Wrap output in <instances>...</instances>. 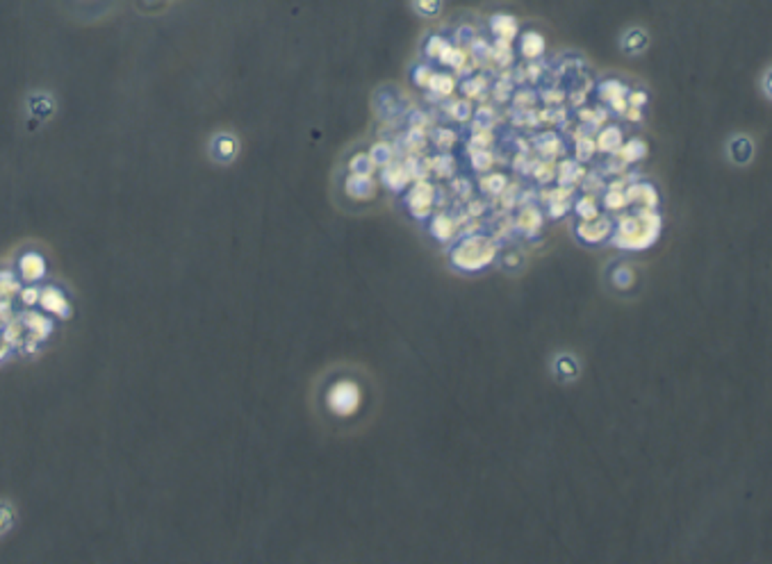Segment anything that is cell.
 I'll return each mask as SVG.
<instances>
[{
	"label": "cell",
	"instance_id": "obj_32",
	"mask_svg": "<svg viewBox=\"0 0 772 564\" xmlns=\"http://www.w3.org/2000/svg\"><path fill=\"white\" fill-rule=\"evenodd\" d=\"M597 153V148H594V139L592 137H579L577 144H575V155H577V162H590L592 155Z\"/></svg>",
	"mask_w": 772,
	"mask_h": 564
},
{
	"label": "cell",
	"instance_id": "obj_27",
	"mask_svg": "<svg viewBox=\"0 0 772 564\" xmlns=\"http://www.w3.org/2000/svg\"><path fill=\"white\" fill-rule=\"evenodd\" d=\"M431 232H433V237L437 239H449L453 234V221L447 217V214H435V219L431 221Z\"/></svg>",
	"mask_w": 772,
	"mask_h": 564
},
{
	"label": "cell",
	"instance_id": "obj_12",
	"mask_svg": "<svg viewBox=\"0 0 772 564\" xmlns=\"http://www.w3.org/2000/svg\"><path fill=\"white\" fill-rule=\"evenodd\" d=\"M647 153H649V146L644 144V139L634 137V139L625 141L615 155H618L625 164H634V162H642L644 157H647Z\"/></svg>",
	"mask_w": 772,
	"mask_h": 564
},
{
	"label": "cell",
	"instance_id": "obj_24",
	"mask_svg": "<svg viewBox=\"0 0 772 564\" xmlns=\"http://www.w3.org/2000/svg\"><path fill=\"white\" fill-rule=\"evenodd\" d=\"M374 169H376V164L372 162V157L367 153H356L349 160V171L353 175H372Z\"/></svg>",
	"mask_w": 772,
	"mask_h": 564
},
{
	"label": "cell",
	"instance_id": "obj_42",
	"mask_svg": "<svg viewBox=\"0 0 772 564\" xmlns=\"http://www.w3.org/2000/svg\"><path fill=\"white\" fill-rule=\"evenodd\" d=\"M451 189H453V194L460 196V198H470L472 196V180H467V177H453Z\"/></svg>",
	"mask_w": 772,
	"mask_h": 564
},
{
	"label": "cell",
	"instance_id": "obj_45",
	"mask_svg": "<svg viewBox=\"0 0 772 564\" xmlns=\"http://www.w3.org/2000/svg\"><path fill=\"white\" fill-rule=\"evenodd\" d=\"M647 91H629L627 94V103L629 107H636V110H642L647 105Z\"/></svg>",
	"mask_w": 772,
	"mask_h": 564
},
{
	"label": "cell",
	"instance_id": "obj_40",
	"mask_svg": "<svg viewBox=\"0 0 772 564\" xmlns=\"http://www.w3.org/2000/svg\"><path fill=\"white\" fill-rule=\"evenodd\" d=\"M449 114L458 121V123H465V121H470V119H472V105L467 103V101L451 103V105H449Z\"/></svg>",
	"mask_w": 772,
	"mask_h": 564
},
{
	"label": "cell",
	"instance_id": "obj_5",
	"mask_svg": "<svg viewBox=\"0 0 772 564\" xmlns=\"http://www.w3.org/2000/svg\"><path fill=\"white\" fill-rule=\"evenodd\" d=\"M376 180H374L372 175H353L349 173L344 182V189L346 194L351 198H356V201H372L374 196H376Z\"/></svg>",
	"mask_w": 772,
	"mask_h": 564
},
{
	"label": "cell",
	"instance_id": "obj_18",
	"mask_svg": "<svg viewBox=\"0 0 772 564\" xmlns=\"http://www.w3.org/2000/svg\"><path fill=\"white\" fill-rule=\"evenodd\" d=\"M647 44H649V37L642 27H634V30H629L625 34V39H622V48H625L629 55L642 53L644 48H647Z\"/></svg>",
	"mask_w": 772,
	"mask_h": 564
},
{
	"label": "cell",
	"instance_id": "obj_16",
	"mask_svg": "<svg viewBox=\"0 0 772 564\" xmlns=\"http://www.w3.org/2000/svg\"><path fill=\"white\" fill-rule=\"evenodd\" d=\"M627 94H629V87L622 80H618V77H606V80H601L597 84V96H599V101H604V103H611L615 98H625Z\"/></svg>",
	"mask_w": 772,
	"mask_h": 564
},
{
	"label": "cell",
	"instance_id": "obj_23",
	"mask_svg": "<svg viewBox=\"0 0 772 564\" xmlns=\"http://www.w3.org/2000/svg\"><path fill=\"white\" fill-rule=\"evenodd\" d=\"M535 146H538V153L544 155V157H554V155L561 153V139H558L556 132L540 134V137H538V141H535Z\"/></svg>",
	"mask_w": 772,
	"mask_h": 564
},
{
	"label": "cell",
	"instance_id": "obj_37",
	"mask_svg": "<svg viewBox=\"0 0 772 564\" xmlns=\"http://www.w3.org/2000/svg\"><path fill=\"white\" fill-rule=\"evenodd\" d=\"M494 162V157L490 151H474L472 153V169L477 171V173H485V171H490Z\"/></svg>",
	"mask_w": 772,
	"mask_h": 564
},
{
	"label": "cell",
	"instance_id": "obj_14",
	"mask_svg": "<svg viewBox=\"0 0 772 564\" xmlns=\"http://www.w3.org/2000/svg\"><path fill=\"white\" fill-rule=\"evenodd\" d=\"M426 89L431 94H435L437 98H447L453 94V89H456V77L451 73H444V71H433V75H431V80L426 84Z\"/></svg>",
	"mask_w": 772,
	"mask_h": 564
},
{
	"label": "cell",
	"instance_id": "obj_8",
	"mask_svg": "<svg viewBox=\"0 0 772 564\" xmlns=\"http://www.w3.org/2000/svg\"><path fill=\"white\" fill-rule=\"evenodd\" d=\"M381 182H383L389 191L399 194V191L406 189L413 180H410L408 171H406V167H403V162H392V164H387V167H383V173H381Z\"/></svg>",
	"mask_w": 772,
	"mask_h": 564
},
{
	"label": "cell",
	"instance_id": "obj_35",
	"mask_svg": "<svg viewBox=\"0 0 772 564\" xmlns=\"http://www.w3.org/2000/svg\"><path fill=\"white\" fill-rule=\"evenodd\" d=\"M413 5H415V10L426 19L440 16V12H442V0H413Z\"/></svg>",
	"mask_w": 772,
	"mask_h": 564
},
{
	"label": "cell",
	"instance_id": "obj_7",
	"mask_svg": "<svg viewBox=\"0 0 772 564\" xmlns=\"http://www.w3.org/2000/svg\"><path fill=\"white\" fill-rule=\"evenodd\" d=\"M19 273L25 282H37L46 275V260L39 253H23L19 260Z\"/></svg>",
	"mask_w": 772,
	"mask_h": 564
},
{
	"label": "cell",
	"instance_id": "obj_3",
	"mask_svg": "<svg viewBox=\"0 0 772 564\" xmlns=\"http://www.w3.org/2000/svg\"><path fill=\"white\" fill-rule=\"evenodd\" d=\"M435 187L429 180H417L413 187H410L408 196H406V205L408 210L413 212V217L417 219H426L431 210H433V201H435Z\"/></svg>",
	"mask_w": 772,
	"mask_h": 564
},
{
	"label": "cell",
	"instance_id": "obj_25",
	"mask_svg": "<svg viewBox=\"0 0 772 564\" xmlns=\"http://www.w3.org/2000/svg\"><path fill=\"white\" fill-rule=\"evenodd\" d=\"M487 87H490V84H487L485 75H474V77H467V80L463 82V87H460V91H463L467 98H479L481 94H485Z\"/></svg>",
	"mask_w": 772,
	"mask_h": 564
},
{
	"label": "cell",
	"instance_id": "obj_19",
	"mask_svg": "<svg viewBox=\"0 0 772 564\" xmlns=\"http://www.w3.org/2000/svg\"><path fill=\"white\" fill-rule=\"evenodd\" d=\"M467 60H470V55H467L465 48L451 44L449 51L440 57V64H444V66L453 69V71H463V69H467Z\"/></svg>",
	"mask_w": 772,
	"mask_h": 564
},
{
	"label": "cell",
	"instance_id": "obj_13",
	"mask_svg": "<svg viewBox=\"0 0 772 564\" xmlns=\"http://www.w3.org/2000/svg\"><path fill=\"white\" fill-rule=\"evenodd\" d=\"M729 157L736 162V164H747L749 160L754 157V144L752 139L745 137V134H738V137H734L729 141Z\"/></svg>",
	"mask_w": 772,
	"mask_h": 564
},
{
	"label": "cell",
	"instance_id": "obj_38",
	"mask_svg": "<svg viewBox=\"0 0 772 564\" xmlns=\"http://www.w3.org/2000/svg\"><path fill=\"white\" fill-rule=\"evenodd\" d=\"M492 144V134L490 132H474L470 141H467V151H487V146Z\"/></svg>",
	"mask_w": 772,
	"mask_h": 564
},
{
	"label": "cell",
	"instance_id": "obj_28",
	"mask_svg": "<svg viewBox=\"0 0 772 564\" xmlns=\"http://www.w3.org/2000/svg\"><path fill=\"white\" fill-rule=\"evenodd\" d=\"M577 214L583 221H592L599 217V205H597V198L594 196H581L577 201Z\"/></svg>",
	"mask_w": 772,
	"mask_h": 564
},
{
	"label": "cell",
	"instance_id": "obj_15",
	"mask_svg": "<svg viewBox=\"0 0 772 564\" xmlns=\"http://www.w3.org/2000/svg\"><path fill=\"white\" fill-rule=\"evenodd\" d=\"M520 51L527 60H538L544 53V37L535 30L524 32L520 37Z\"/></svg>",
	"mask_w": 772,
	"mask_h": 564
},
{
	"label": "cell",
	"instance_id": "obj_30",
	"mask_svg": "<svg viewBox=\"0 0 772 564\" xmlns=\"http://www.w3.org/2000/svg\"><path fill=\"white\" fill-rule=\"evenodd\" d=\"M16 526V510L10 501H0V535H7Z\"/></svg>",
	"mask_w": 772,
	"mask_h": 564
},
{
	"label": "cell",
	"instance_id": "obj_20",
	"mask_svg": "<svg viewBox=\"0 0 772 564\" xmlns=\"http://www.w3.org/2000/svg\"><path fill=\"white\" fill-rule=\"evenodd\" d=\"M372 157V162L376 164V167H387V164H392L394 162V146L392 144H387V141H376V144H374L372 148H370V153H367Z\"/></svg>",
	"mask_w": 772,
	"mask_h": 564
},
{
	"label": "cell",
	"instance_id": "obj_9",
	"mask_svg": "<svg viewBox=\"0 0 772 564\" xmlns=\"http://www.w3.org/2000/svg\"><path fill=\"white\" fill-rule=\"evenodd\" d=\"M625 144V134H622L620 125H606L601 127L597 139H594V148L604 155H615L620 151V146Z\"/></svg>",
	"mask_w": 772,
	"mask_h": 564
},
{
	"label": "cell",
	"instance_id": "obj_36",
	"mask_svg": "<svg viewBox=\"0 0 772 564\" xmlns=\"http://www.w3.org/2000/svg\"><path fill=\"white\" fill-rule=\"evenodd\" d=\"M604 205H606V210H622L625 205H629L625 189H618V184H615L613 189H608L604 194Z\"/></svg>",
	"mask_w": 772,
	"mask_h": 564
},
{
	"label": "cell",
	"instance_id": "obj_17",
	"mask_svg": "<svg viewBox=\"0 0 772 564\" xmlns=\"http://www.w3.org/2000/svg\"><path fill=\"white\" fill-rule=\"evenodd\" d=\"M583 175H586L583 169H581V164L577 160H563L558 164V182L565 184V187L583 180Z\"/></svg>",
	"mask_w": 772,
	"mask_h": 564
},
{
	"label": "cell",
	"instance_id": "obj_26",
	"mask_svg": "<svg viewBox=\"0 0 772 564\" xmlns=\"http://www.w3.org/2000/svg\"><path fill=\"white\" fill-rule=\"evenodd\" d=\"M429 167H431V171H433L437 177H451L453 175V157L447 155V153H442V155H437V157H431Z\"/></svg>",
	"mask_w": 772,
	"mask_h": 564
},
{
	"label": "cell",
	"instance_id": "obj_41",
	"mask_svg": "<svg viewBox=\"0 0 772 564\" xmlns=\"http://www.w3.org/2000/svg\"><path fill=\"white\" fill-rule=\"evenodd\" d=\"M27 321H30V330L37 334V337H46L48 332H51V321L48 319H44V317H37V314H30V317H27Z\"/></svg>",
	"mask_w": 772,
	"mask_h": 564
},
{
	"label": "cell",
	"instance_id": "obj_2",
	"mask_svg": "<svg viewBox=\"0 0 772 564\" xmlns=\"http://www.w3.org/2000/svg\"><path fill=\"white\" fill-rule=\"evenodd\" d=\"M360 405V389L353 382H337L328 391V408L337 417H349Z\"/></svg>",
	"mask_w": 772,
	"mask_h": 564
},
{
	"label": "cell",
	"instance_id": "obj_29",
	"mask_svg": "<svg viewBox=\"0 0 772 564\" xmlns=\"http://www.w3.org/2000/svg\"><path fill=\"white\" fill-rule=\"evenodd\" d=\"M506 184H508L506 175H501V173H492V175L481 177V189H483V194L497 196L506 189Z\"/></svg>",
	"mask_w": 772,
	"mask_h": 564
},
{
	"label": "cell",
	"instance_id": "obj_44",
	"mask_svg": "<svg viewBox=\"0 0 772 564\" xmlns=\"http://www.w3.org/2000/svg\"><path fill=\"white\" fill-rule=\"evenodd\" d=\"M511 91H513V84H511V82H508V80H499V82L492 87V96H494V101L504 103V101H508Z\"/></svg>",
	"mask_w": 772,
	"mask_h": 564
},
{
	"label": "cell",
	"instance_id": "obj_33",
	"mask_svg": "<svg viewBox=\"0 0 772 564\" xmlns=\"http://www.w3.org/2000/svg\"><path fill=\"white\" fill-rule=\"evenodd\" d=\"M406 148L413 155H417V153H422L424 148L429 146V137H426V132L424 130H408V134H406Z\"/></svg>",
	"mask_w": 772,
	"mask_h": 564
},
{
	"label": "cell",
	"instance_id": "obj_22",
	"mask_svg": "<svg viewBox=\"0 0 772 564\" xmlns=\"http://www.w3.org/2000/svg\"><path fill=\"white\" fill-rule=\"evenodd\" d=\"M449 48H451V41L447 37H442V34H431L426 39V44H424V53H426V57H431V60L440 62V57L447 53Z\"/></svg>",
	"mask_w": 772,
	"mask_h": 564
},
{
	"label": "cell",
	"instance_id": "obj_21",
	"mask_svg": "<svg viewBox=\"0 0 772 564\" xmlns=\"http://www.w3.org/2000/svg\"><path fill=\"white\" fill-rule=\"evenodd\" d=\"M237 153V139L232 134H219L215 139V157L221 162H228Z\"/></svg>",
	"mask_w": 772,
	"mask_h": 564
},
{
	"label": "cell",
	"instance_id": "obj_4",
	"mask_svg": "<svg viewBox=\"0 0 772 564\" xmlns=\"http://www.w3.org/2000/svg\"><path fill=\"white\" fill-rule=\"evenodd\" d=\"M627 203H636V205H644L647 210H654L658 205V191L651 182L647 180H636L625 189Z\"/></svg>",
	"mask_w": 772,
	"mask_h": 564
},
{
	"label": "cell",
	"instance_id": "obj_11",
	"mask_svg": "<svg viewBox=\"0 0 772 564\" xmlns=\"http://www.w3.org/2000/svg\"><path fill=\"white\" fill-rule=\"evenodd\" d=\"M39 303L44 305V310L58 314V317H69L71 314V305L64 296H62L60 289L48 287L44 291H39Z\"/></svg>",
	"mask_w": 772,
	"mask_h": 564
},
{
	"label": "cell",
	"instance_id": "obj_39",
	"mask_svg": "<svg viewBox=\"0 0 772 564\" xmlns=\"http://www.w3.org/2000/svg\"><path fill=\"white\" fill-rule=\"evenodd\" d=\"M431 75H433V69L426 66V64H420V66L413 69V73H410V80H413L415 87H422L426 89V84L431 80Z\"/></svg>",
	"mask_w": 772,
	"mask_h": 564
},
{
	"label": "cell",
	"instance_id": "obj_46",
	"mask_svg": "<svg viewBox=\"0 0 772 564\" xmlns=\"http://www.w3.org/2000/svg\"><path fill=\"white\" fill-rule=\"evenodd\" d=\"M538 180L540 182H549L551 177H554V173H551V167L547 164V167H544V164H538V169H535V173H533Z\"/></svg>",
	"mask_w": 772,
	"mask_h": 564
},
{
	"label": "cell",
	"instance_id": "obj_31",
	"mask_svg": "<svg viewBox=\"0 0 772 564\" xmlns=\"http://www.w3.org/2000/svg\"><path fill=\"white\" fill-rule=\"evenodd\" d=\"M472 119H474V132H490L494 114L490 107H479L477 112H472Z\"/></svg>",
	"mask_w": 772,
	"mask_h": 564
},
{
	"label": "cell",
	"instance_id": "obj_43",
	"mask_svg": "<svg viewBox=\"0 0 772 564\" xmlns=\"http://www.w3.org/2000/svg\"><path fill=\"white\" fill-rule=\"evenodd\" d=\"M408 123H410V130H424V127L429 125V117L422 110H413L408 114Z\"/></svg>",
	"mask_w": 772,
	"mask_h": 564
},
{
	"label": "cell",
	"instance_id": "obj_34",
	"mask_svg": "<svg viewBox=\"0 0 772 564\" xmlns=\"http://www.w3.org/2000/svg\"><path fill=\"white\" fill-rule=\"evenodd\" d=\"M456 144V132L451 127H437L435 130V148L440 153H449Z\"/></svg>",
	"mask_w": 772,
	"mask_h": 564
},
{
	"label": "cell",
	"instance_id": "obj_6",
	"mask_svg": "<svg viewBox=\"0 0 772 564\" xmlns=\"http://www.w3.org/2000/svg\"><path fill=\"white\" fill-rule=\"evenodd\" d=\"M487 25H490L494 39L508 41V44H511V41L517 37V32H520V23H517V19L513 16V14H504V12L492 14L490 23Z\"/></svg>",
	"mask_w": 772,
	"mask_h": 564
},
{
	"label": "cell",
	"instance_id": "obj_10",
	"mask_svg": "<svg viewBox=\"0 0 772 564\" xmlns=\"http://www.w3.org/2000/svg\"><path fill=\"white\" fill-rule=\"evenodd\" d=\"M611 221L608 219H604V217H597V219H592V221H583V223H581L577 230H579V237L583 239V241H601L604 237H608V232H611Z\"/></svg>",
	"mask_w": 772,
	"mask_h": 564
},
{
	"label": "cell",
	"instance_id": "obj_47",
	"mask_svg": "<svg viewBox=\"0 0 772 564\" xmlns=\"http://www.w3.org/2000/svg\"><path fill=\"white\" fill-rule=\"evenodd\" d=\"M21 298H23V303L25 305H34L39 301V291L34 289V287H27V289H23V294H21Z\"/></svg>",
	"mask_w": 772,
	"mask_h": 564
},
{
	"label": "cell",
	"instance_id": "obj_1",
	"mask_svg": "<svg viewBox=\"0 0 772 564\" xmlns=\"http://www.w3.org/2000/svg\"><path fill=\"white\" fill-rule=\"evenodd\" d=\"M661 230V219L654 210H642L634 217H625L620 221L615 244L625 248H644L658 237Z\"/></svg>",
	"mask_w": 772,
	"mask_h": 564
}]
</instances>
